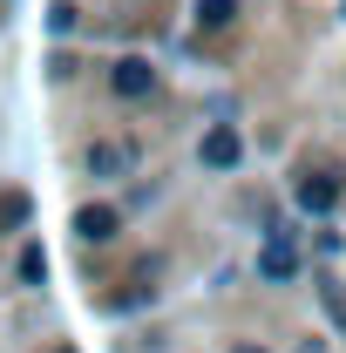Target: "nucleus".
I'll return each mask as SVG.
<instances>
[{"label":"nucleus","mask_w":346,"mask_h":353,"mask_svg":"<svg viewBox=\"0 0 346 353\" xmlns=\"http://www.w3.org/2000/svg\"><path fill=\"white\" fill-rule=\"evenodd\" d=\"M299 204H305V211H333V204H340V183H326V176H305V183H299Z\"/></svg>","instance_id":"20e7f679"},{"label":"nucleus","mask_w":346,"mask_h":353,"mask_svg":"<svg viewBox=\"0 0 346 353\" xmlns=\"http://www.w3.org/2000/svg\"><path fill=\"white\" fill-rule=\"evenodd\" d=\"M130 163H136V150H130V143H95V150H88V170L102 176V183H109V176H123Z\"/></svg>","instance_id":"f257e3e1"},{"label":"nucleus","mask_w":346,"mask_h":353,"mask_svg":"<svg viewBox=\"0 0 346 353\" xmlns=\"http://www.w3.org/2000/svg\"><path fill=\"white\" fill-rule=\"evenodd\" d=\"M265 279H292V272H299V259H292V245H272V252H265Z\"/></svg>","instance_id":"423d86ee"},{"label":"nucleus","mask_w":346,"mask_h":353,"mask_svg":"<svg viewBox=\"0 0 346 353\" xmlns=\"http://www.w3.org/2000/svg\"><path fill=\"white\" fill-rule=\"evenodd\" d=\"M150 88V61H116V95H143Z\"/></svg>","instance_id":"39448f33"},{"label":"nucleus","mask_w":346,"mask_h":353,"mask_svg":"<svg viewBox=\"0 0 346 353\" xmlns=\"http://www.w3.org/2000/svg\"><path fill=\"white\" fill-rule=\"evenodd\" d=\"M75 231H82L88 245H102V238H116V211H102V204H88L82 218H75Z\"/></svg>","instance_id":"7ed1b4c3"},{"label":"nucleus","mask_w":346,"mask_h":353,"mask_svg":"<svg viewBox=\"0 0 346 353\" xmlns=\"http://www.w3.org/2000/svg\"><path fill=\"white\" fill-rule=\"evenodd\" d=\"M197 21H204V28H224V21H231V0H204Z\"/></svg>","instance_id":"0eeeda50"},{"label":"nucleus","mask_w":346,"mask_h":353,"mask_svg":"<svg viewBox=\"0 0 346 353\" xmlns=\"http://www.w3.org/2000/svg\"><path fill=\"white\" fill-rule=\"evenodd\" d=\"M204 163H211V170H231V163H238V136L211 130V136H204Z\"/></svg>","instance_id":"f03ea898"},{"label":"nucleus","mask_w":346,"mask_h":353,"mask_svg":"<svg viewBox=\"0 0 346 353\" xmlns=\"http://www.w3.org/2000/svg\"><path fill=\"white\" fill-rule=\"evenodd\" d=\"M238 353H258V347H238Z\"/></svg>","instance_id":"6e6552de"}]
</instances>
